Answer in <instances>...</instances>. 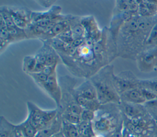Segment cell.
Masks as SVG:
<instances>
[{"label": "cell", "instance_id": "1", "mask_svg": "<svg viewBox=\"0 0 157 137\" xmlns=\"http://www.w3.org/2000/svg\"><path fill=\"white\" fill-rule=\"evenodd\" d=\"M138 17H132L120 28L117 37L118 57L136 60L144 49L150 32L139 27Z\"/></svg>", "mask_w": 157, "mask_h": 137}, {"label": "cell", "instance_id": "6", "mask_svg": "<svg viewBox=\"0 0 157 137\" xmlns=\"http://www.w3.org/2000/svg\"><path fill=\"white\" fill-rule=\"evenodd\" d=\"M136 61L140 72L148 73L155 70L157 66V48H144Z\"/></svg>", "mask_w": 157, "mask_h": 137}, {"label": "cell", "instance_id": "8", "mask_svg": "<svg viewBox=\"0 0 157 137\" xmlns=\"http://www.w3.org/2000/svg\"><path fill=\"white\" fill-rule=\"evenodd\" d=\"M9 12L14 24L25 30L31 23V10L22 7L7 6Z\"/></svg>", "mask_w": 157, "mask_h": 137}, {"label": "cell", "instance_id": "11", "mask_svg": "<svg viewBox=\"0 0 157 137\" xmlns=\"http://www.w3.org/2000/svg\"><path fill=\"white\" fill-rule=\"evenodd\" d=\"M118 105L123 115L129 119L147 113L144 105L133 104L121 101Z\"/></svg>", "mask_w": 157, "mask_h": 137}, {"label": "cell", "instance_id": "15", "mask_svg": "<svg viewBox=\"0 0 157 137\" xmlns=\"http://www.w3.org/2000/svg\"><path fill=\"white\" fill-rule=\"evenodd\" d=\"M68 18H69V14L65 15L64 18L57 22L52 28V29L46 34L43 35L40 39V40L41 41H47L51 39L56 37L61 33H62L65 30L70 28Z\"/></svg>", "mask_w": 157, "mask_h": 137}, {"label": "cell", "instance_id": "16", "mask_svg": "<svg viewBox=\"0 0 157 137\" xmlns=\"http://www.w3.org/2000/svg\"><path fill=\"white\" fill-rule=\"evenodd\" d=\"M38 130L26 119L19 124L15 125L16 137H35Z\"/></svg>", "mask_w": 157, "mask_h": 137}, {"label": "cell", "instance_id": "20", "mask_svg": "<svg viewBox=\"0 0 157 137\" xmlns=\"http://www.w3.org/2000/svg\"><path fill=\"white\" fill-rule=\"evenodd\" d=\"M61 133L64 137H80L77 125L66 122L63 119Z\"/></svg>", "mask_w": 157, "mask_h": 137}, {"label": "cell", "instance_id": "7", "mask_svg": "<svg viewBox=\"0 0 157 137\" xmlns=\"http://www.w3.org/2000/svg\"><path fill=\"white\" fill-rule=\"evenodd\" d=\"M39 86L49 95L55 102L57 108H59L62 99V91L59 80L57 78L56 73L49 76L47 81L39 84Z\"/></svg>", "mask_w": 157, "mask_h": 137}, {"label": "cell", "instance_id": "27", "mask_svg": "<svg viewBox=\"0 0 157 137\" xmlns=\"http://www.w3.org/2000/svg\"><path fill=\"white\" fill-rule=\"evenodd\" d=\"M30 77H31L36 84L38 85L45 82L48 79V76L44 74L43 72L37 73H30L28 74Z\"/></svg>", "mask_w": 157, "mask_h": 137}, {"label": "cell", "instance_id": "19", "mask_svg": "<svg viewBox=\"0 0 157 137\" xmlns=\"http://www.w3.org/2000/svg\"><path fill=\"white\" fill-rule=\"evenodd\" d=\"M0 137H16L15 125L3 116H1L0 119Z\"/></svg>", "mask_w": 157, "mask_h": 137}, {"label": "cell", "instance_id": "21", "mask_svg": "<svg viewBox=\"0 0 157 137\" xmlns=\"http://www.w3.org/2000/svg\"><path fill=\"white\" fill-rule=\"evenodd\" d=\"M37 61L34 56H26L24 57L23 60L22 68L24 72L26 74L33 73Z\"/></svg>", "mask_w": 157, "mask_h": 137}, {"label": "cell", "instance_id": "12", "mask_svg": "<svg viewBox=\"0 0 157 137\" xmlns=\"http://www.w3.org/2000/svg\"><path fill=\"white\" fill-rule=\"evenodd\" d=\"M61 7L59 6L54 5L49 10L45 12L31 11V23H36L43 20H52L61 15Z\"/></svg>", "mask_w": 157, "mask_h": 137}, {"label": "cell", "instance_id": "28", "mask_svg": "<svg viewBox=\"0 0 157 137\" xmlns=\"http://www.w3.org/2000/svg\"><path fill=\"white\" fill-rule=\"evenodd\" d=\"M95 116L96 112L86 109H83V111L80 114L81 120L90 122H93L95 118Z\"/></svg>", "mask_w": 157, "mask_h": 137}, {"label": "cell", "instance_id": "31", "mask_svg": "<svg viewBox=\"0 0 157 137\" xmlns=\"http://www.w3.org/2000/svg\"><path fill=\"white\" fill-rule=\"evenodd\" d=\"M57 65H50V66H45L42 72H43L44 74H45L48 76H51L53 74L56 73Z\"/></svg>", "mask_w": 157, "mask_h": 137}, {"label": "cell", "instance_id": "22", "mask_svg": "<svg viewBox=\"0 0 157 137\" xmlns=\"http://www.w3.org/2000/svg\"><path fill=\"white\" fill-rule=\"evenodd\" d=\"M144 48H157V24L151 30Z\"/></svg>", "mask_w": 157, "mask_h": 137}, {"label": "cell", "instance_id": "26", "mask_svg": "<svg viewBox=\"0 0 157 137\" xmlns=\"http://www.w3.org/2000/svg\"><path fill=\"white\" fill-rule=\"evenodd\" d=\"M56 38L59 39V40H62L63 42L68 45H71L74 40L72 32L70 28H69L64 32L61 33L59 35H58Z\"/></svg>", "mask_w": 157, "mask_h": 137}, {"label": "cell", "instance_id": "23", "mask_svg": "<svg viewBox=\"0 0 157 137\" xmlns=\"http://www.w3.org/2000/svg\"><path fill=\"white\" fill-rule=\"evenodd\" d=\"M139 87L145 88L157 94V78L140 80Z\"/></svg>", "mask_w": 157, "mask_h": 137}, {"label": "cell", "instance_id": "4", "mask_svg": "<svg viewBox=\"0 0 157 137\" xmlns=\"http://www.w3.org/2000/svg\"><path fill=\"white\" fill-rule=\"evenodd\" d=\"M28 121L38 131L48 125L58 114V108L45 110L40 108L31 102H27Z\"/></svg>", "mask_w": 157, "mask_h": 137}, {"label": "cell", "instance_id": "33", "mask_svg": "<svg viewBox=\"0 0 157 137\" xmlns=\"http://www.w3.org/2000/svg\"><path fill=\"white\" fill-rule=\"evenodd\" d=\"M52 137H64V136H63V133H61V131L60 133H58V134H56V135H54V136H52Z\"/></svg>", "mask_w": 157, "mask_h": 137}, {"label": "cell", "instance_id": "9", "mask_svg": "<svg viewBox=\"0 0 157 137\" xmlns=\"http://www.w3.org/2000/svg\"><path fill=\"white\" fill-rule=\"evenodd\" d=\"M81 23L85 29V38L96 42L100 40L102 34L94 17L92 15L81 17Z\"/></svg>", "mask_w": 157, "mask_h": 137}, {"label": "cell", "instance_id": "29", "mask_svg": "<svg viewBox=\"0 0 157 137\" xmlns=\"http://www.w3.org/2000/svg\"><path fill=\"white\" fill-rule=\"evenodd\" d=\"M146 102H149L153 100L157 99V94L147 89L142 88V87H139Z\"/></svg>", "mask_w": 157, "mask_h": 137}, {"label": "cell", "instance_id": "3", "mask_svg": "<svg viewBox=\"0 0 157 137\" xmlns=\"http://www.w3.org/2000/svg\"><path fill=\"white\" fill-rule=\"evenodd\" d=\"M122 124H123V120L120 119V114H115L110 111H102V108L96 112V116L93 121V126L96 134L98 133L101 135L110 132Z\"/></svg>", "mask_w": 157, "mask_h": 137}, {"label": "cell", "instance_id": "10", "mask_svg": "<svg viewBox=\"0 0 157 137\" xmlns=\"http://www.w3.org/2000/svg\"><path fill=\"white\" fill-rule=\"evenodd\" d=\"M62 125L63 118L59 111L56 116L45 127L39 130L35 137H52L61 131Z\"/></svg>", "mask_w": 157, "mask_h": 137}, {"label": "cell", "instance_id": "14", "mask_svg": "<svg viewBox=\"0 0 157 137\" xmlns=\"http://www.w3.org/2000/svg\"><path fill=\"white\" fill-rule=\"evenodd\" d=\"M121 102L127 103L144 105L146 100L139 87L130 89L120 95Z\"/></svg>", "mask_w": 157, "mask_h": 137}, {"label": "cell", "instance_id": "13", "mask_svg": "<svg viewBox=\"0 0 157 137\" xmlns=\"http://www.w3.org/2000/svg\"><path fill=\"white\" fill-rule=\"evenodd\" d=\"M74 91L89 100H98L96 90L89 79L74 88Z\"/></svg>", "mask_w": 157, "mask_h": 137}, {"label": "cell", "instance_id": "32", "mask_svg": "<svg viewBox=\"0 0 157 137\" xmlns=\"http://www.w3.org/2000/svg\"><path fill=\"white\" fill-rule=\"evenodd\" d=\"M35 2L43 7L50 9L52 7H53L54 6L55 3L56 1H50V0H42V1H36Z\"/></svg>", "mask_w": 157, "mask_h": 137}, {"label": "cell", "instance_id": "30", "mask_svg": "<svg viewBox=\"0 0 157 137\" xmlns=\"http://www.w3.org/2000/svg\"><path fill=\"white\" fill-rule=\"evenodd\" d=\"M124 125L123 124L120 125L117 128L109 132L105 135H102L103 137H122L123 136V130Z\"/></svg>", "mask_w": 157, "mask_h": 137}, {"label": "cell", "instance_id": "18", "mask_svg": "<svg viewBox=\"0 0 157 137\" xmlns=\"http://www.w3.org/2000/svg\"><path fill=\"white\" fill-rule=\"evenodd\" d=\"M12 43L13 40L7 30V28L5 21L1 16H0V51L1 53L6 50V48Z\"/></svg>", "mask_w": 157, "mask_h": 137}, {"label": "cell", "instance_id": "25", "mask_svg": "<svg viewBox=\"0 0 157 137\" xmlns=\"http://www.w3.org/2000/svg\"><path fill=\"white\" fill-rule=\"evenodd\" d=\"M144 106L150 116L154 119L157 120V99L146 102L144 104Z\"/></svg>", "mask_w": 157, "mask_h": 137}, {"label": "cell", "instance_id": "5", "mask_svg": "<svg viewBox=\"0 0 157 137\" xmlns=\"http://www.w3.org/2000/svg\"><path fill=\"white\" fill-rule=\"evenodd\" d=\"M139 81L140 80L129 70L121 72L113 76V85L119 95L130 89L139 87Z\"/></svg>", "mask_w": 157, "mask_h": 137}, {"label": "cell", "instance_id": "17", "mask_svg": "<svg viewBox=\"0 0 157 137\" xmlns=\"http://www.w3.org/2000/svg\"><path fill=\"white\" fill-rule=\"evenodd\" d=\"M138 15L142 17H150L156 15L157 1H138Z\"/></svg>", "mask_w": 157, "mask_h": 137}, {"label": "cell", "instance_id": "2", "mask_svg": "<svg viewBox=\"0 0 157 137\" xmlns=\"http://www.w3.org/2000/svg\"><path fill=\"white\" fill-rule=\"evenodd\" d=\"M114 75L113 65L108 64L88 78L93 84L97 92L98 100L102 105L110 103L118 105L121 102L113 85Z\"/></svg>", "mask_w": 157, "mask_h": 137}, {"label": "cell", "instance_id": "24", "mask_svg": "<svg viewBox=\"0 0 157 137\" xmlns=\"http://www.w3.org/2000/svg\"><path fill=\"white\" fill-rule=\"evenodd\" d=\"M61 113L63 119L69 123L77 125L81 121V118L80 115H78L71 112H68V111L61 112Z\"/></svg>", "mask_w": 157, "mask_h": 137}, {"label": "cell", "instance_id": "34", "mask_svg": "<svg viewBox=\"0 0 157 137\" xmlns=\"http://www.w3.org/2000/svg\"><path fill=\"white\" fill-rule=\"evenodd\" d=\"M156 16L157 17V9H156Z\"/></svg>", "mask_w": 157, "mask_h": 137}]
</instances>
